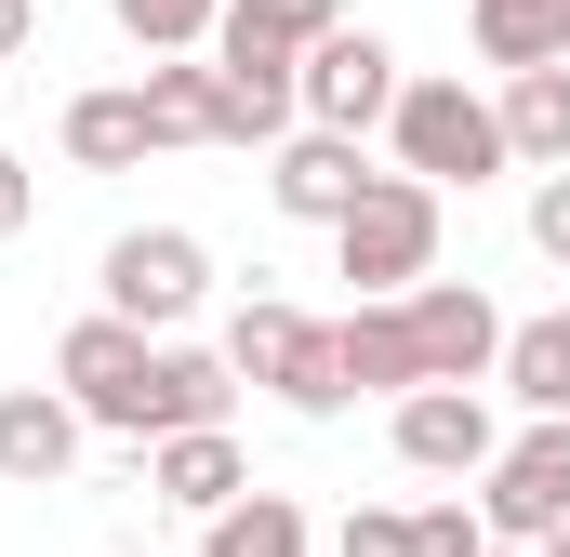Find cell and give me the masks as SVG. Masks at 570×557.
Returning a JSON list of instances; mask_svg holds the SVG:
<instances>
[{"mask_svg": "<svg viewBox=\"0 0 570 557\" xmlns=\"http://www.w3.org/2000/svg\"><path fill=\"white\" fill-rule=\"evenodd\" d=\"M53 385H67V412L107 424V438H199V424L239 412V372H226V345H159V332H134V319H80L67 345H53Z\"/></svg>", "mask_w": 570, "mask_h": 557, "instance_id": "cell-1", "label": "cell"}, {"mask_svg": "<svg viewBox=\"0 0 570 557\" xmlns=\"http://www.w3.org/2000/svg\"><path fill=\"white\" fill-rule=\"evenodd\" d=\"M385 146H399V173L412 186H491V173H518L504 159V107L491 94H464V80H399V120H385Z\"/></svg>", "mask_w": 570, "mask_h": 557, "instance_id": "cell-2", "label": "cell"}, {"mask_svg": "<svg viewBox=\"0 0 570 557\" xmlns=\"http://www.w3.org/2000/svg\"><path fill=\"white\" fill-rule=\"evenodd\" d=\"M438 186H412V173H372V199L332 226V266L358 278V305H399V292H425L438 278Z\"/></svg>", "mask_w": 570, "mask_h": 557, "instance_id": "cell-3", "label": "cell"}, {"mask_svg": "<svg viewBox=\"0 0 570 557\" xmlns=\"http://www.w3.org/2000/svg\"><path fill=\"white\" fill-rule=\"evenodd\" d=\"M464 505H478V531H491V545L544 557V545L570 531V424H518V438L491 451V478H478Z\"/></svg>", "mask_w": 570, "mask_h": 557, "instance_id": "cell-4", "label": "cell"}, {"mask_svg": "<svg viewBox=\"0 0 570 557\" xmlns=\"http://www.w3.org/2000/svg\"><path fill=\"white\" fill-rule=\"evenodd\" d=\"M399 332H412V372H425V385H491L518 319H504L478 278H425V292H399Z\"/></svg>", "mask_w": 570, "mask_h": 557, "instance_id": "cell-5", "label": "cell"}, {"mask_svg": "<svg viewBox=\"0 0 570 557\" xmlns=\"http://www.w3.org/2000/svg\"><path fill=\"white\" fill-rule=\"evenodd\" d=\"M199 292H213V253H199L186 226H120V240H107V319H134V332H186Z\"/></svg>", "mask_w": 570, "mask_h": 557, "instance_id": "cell-6", "label": "cell"}, {"mask_svg": "<svg viewBox=\"0 0 570 557\" xmlns=\"http://www.w3.org/2000/svg\"><path fill=\"white\" fill-rule=\"evenodd\" d=\"M372 120H399V40L385 27H332L318 53H305V134H372Z\"/></svg>", "mask_w": 570, "mask_h": 557, "instance_id": "cell-7", "label": "cell"}, {"mask_svg": "<svg viewBox=\"0 0 570 557\" xmlns=\"http://www.w3.org/2000/svg\"><path fill=\"white\" fill-rule=\"evenodd\" d=\"M491 451H504L491 385H425V399H399V465H412V478H491Z\"/></svg>", "mask_w": 570, "mask_h": 557, "instance_id": "cell-8", "label": "cell"}, {"mask_svg": "<svg viewBox=\"0 0 570 557\" xmlns=\"http://www.w3.org/2000/svg\"><path fill=\"white\" fill-rule=\"evenodd\" d=\"M266 199H279L292 226H345V213L372 199V159H358L345 134H292L279 159H266Z\"/></svg>", "mask_w": 570, "mask_h": 557, "instance_id": "cell-9", "label": "cell"}, {"mask_svg": "<svg viewBox=\"0 0 570 557\" xmlns=\"http://www.w3.org/2000/svg\"><path fill=\"white\" fill-rule=\"evenodd\" d=\"M80 438H94V424L67 412V385H0V478H13V491H53V478L80 465Z\"/></svg>", "mask_w": 570, "mask_h": 557, "instance_id": "cell-10", "label": "cell"}, {"mask_svg": "<svg viewBox=\"0 0 570 557\" xmlns=\"http://www.w3.org/2000/svg\"><path fill=\"white\" fill-rule=\"evenodd\" d=\"M146 491H159V505H186V518H226V505L253 491V465H239V438H226V424H199V438H146Z\"/></svg>", "mask_w": 570, "mask_h": 557, "instance_id": "cell-11", "label": "cell"}, {"mask_svg": "<svg viewBox=\"0 0 570 557\" xmlns=\"http://www.w3.org/2000/svg\"><path fill=\"white\" fill-rule=\"evenodd\" d=\"M67 159L80 173H146L159 159V120H146L134 80H107V94H67Z\"/></svg>", "mask_w": 570, "mask_h": 557, "instance_id": "cell-12", "label": "cell"}, {"mask_svg": "<svg viewBox=\"0 0 570 557\" xmlns=\"http://www.w3.org/2000/svg\"><path fill=\"white\" fill-rule=\"evenodd\" d=\"M491 385H504L531 424H570V305H544V319L504 332V372H491Z\"/></svg>", "mask_w": 570, "mask_h": 557, "instance_id": "cell-13", "label": "cell"}, {"mask_svg": "<svg viewBox=\"0 0 570 557\" xmlns=\"http://www.w3.org/2000/svg\"><path fill=\"white\" fill-rule=\"evenodd\" d=\"M491 107H504V159H518V173H570V67L504 80Z\"/></svg>", "mask_w": 570, "mask_h": 557, "instance_id": "cell-14", "label": "cell"}, {"mask_svg": "<svg viewBox=\"0 0 570 557\" xmlns=\"http://www.w3.org/2000/svg\"><path fill=\"white\" fill-rule=\"evenodd\" d=\"M159 146H226V80H213V53H173V67H146L134 80Z\"/></svg>", "mask_w": 570, "mask_h": 557, "instance_id": "cell-15", "label": "cell"}, {"mask_svg": "<svg viewBox=\"0 0 570 557\" xmlns=\"http://www.w3.org/2000/svg\"><path fill=\"white\" fill-rule=\"evenodd\" d=\"M478 53H491L504 80L570 67V0H478Z\"/></svg>", "mask_w": 570, "mask_h": 557, "instance_id": "cell-16", "label": "cell"}, {"mask_svg": "<svg viewBox=\"0 0 570 557\" xmlns=\"http://www.w3.org/2000/svg\"><path fill=\"white\" fill-rule=\"evenodd\" d=\"M199 557H318V531L292 491H239L226 518H199Z\"/></svg>", "mask_w": 570, "mask_h": 557, "instance_id": "cell-17", "label": "cell"}, {"mask_svg": "<svg viewBox=\"0 0 570 557\" xmlns=\"http://www.w3.org/2000/svg\"><path fill=\"white\" fill-rule=\"evenodd\" d=\"M345 372H358V399H425V372H412V332H399V305H345Z\"/></svg>", "mask_w": 570, "mask_h": 557, "instance_id": "cell-18", "label": "cell"}, {"mask_svg": "<svg viewBox=\"0 0 570 557\" xmlns=\"http://www.w3.org/2000/svg\"><path fill=\"white\" fill-rule=\"evenodd\" d=\"M305 332H318L305 305H279V292H253V305L226 319V372H239V385H279V372H292V345H305Z\"/></svg>", "mask_w": 570, "mask_h": 557, "instance_id": "cell-19", "label": "cell"}, {"mask_svg": "<svg viewBox=\"0 0 570 557\" xmlns=\"http://www.w3.org/2000/svg\"><path fill=\"white\" fill-rule=\"evenodd\" d=\"M120 13V40H134L146 67H173V53H213V27H226V0H107Z\"/></svg>", "mask_w": 570, "mask_h": 557, "instance_id": "cell-20", "label": "cell"}, {"mask_svg": "<svg viewBox=\"0 0 570 557\" xmlns=\"http://www.w3.org/2000/svg\"><path fill=\"white\" fill-rule=\"evenodd\" d=\"M279 399H292V412H305V424H332V412H345V399H358V372H345V319H318V332L292 345Z\"/></svg>", "mask_w": 570, "mask_h": 557, "instance_id": "cell-21", "label": "cell"}, {"mask_svg": "<svg viewBox=\"0 0 570 557\" xmlns=\"http://www.w3.org/2000/svg\"><path fill=\"white\" fill-rule=\"evenodd\" d=\"M226 27H253V40H279V53H318V40L345 27V0H226Z\"/></svg>", "mask_w": 570, "mask_h": 557, "instance_id": "cell-22", "label": "cell"}, {"mask_svg": "<svg viewBox=\"0 0 570 557\" xmlns=\"http://www.w3.org/2000/svg\"><path fill=\"white\" fill-rule=\"evenodd\" d=\"M412 557H491L478 505H412Z\"/></svg>", "mask_w": 570, "mask_h": 557, "instance_id": "cell-23", "label": "cell"}, {"mask_svg": "<svg viewBox=\"0 0 570 557\" xmlns=\"http://www.w3.org/2000/svg\"><path fill=\"white\" fill-rule=\"evenodd\" d=\"M332 557H412V505H358V518L332 531Z\"/></svg>", "mask_w": 570, "mask_h": 557, "instance_id": "cell-24", "label": "cell"}, {"mask_svg": "<svg viewBox=\"0 0 570 557\" xmlns=\"http://www.w3.org/2000/svg\"><path fill=\"white\" fill-rule=\"evenodd\" d=\"M531 253H544V266H570V173H544V186H531Z\"/></svg>", "mask_w": 570, "mask_h": 557, "instance_id": "cell-25", "label": "cell"}, {"mask_svg": "<svg viewBox=\"0 0 570 557\" xmlns=\"http://www.w3.org/2000/svg\"><path fill=\"white\" fill-rule=\"evenodd\" d=\"M27 213H40V173H27V159L0 146V240H27Z\"/></svg>", "mask_w": 570, "mask_h": 557, "instance_id": "cell-26", "label": "cell"}, {"mask_svg": "<svg viewBox=\"0 0 570 557\" xmlns=\"http://www.w3.org/2000/svg\"><path fill=\"white\" fill-rule=\"evenodd\" d=\"M13 53H40V0H0V67Z\"/></svg>", "mask_w": 570, "mask_h": 557, "instance_id": "cell-27", "label": "cell"}, {"mask_svg": "<svg viewBox=\"0 0 570 557\" xmlns=\"http://www.w3.org/2000/svg\"><path fill=\"white\" fill-rule=\"evenodd\" d=\"M544 557H570V531H558V545H544Z\"/></svg>", "mask_w": 570, "mask_h": 557, "instance_id": "cell-28", "label": "cell"}, {"mask_svg": "<svg viewBox=\"0 0 570 557\" xmlns=\"http://www.w3.org/2000/svg\"><path fill=\"white\" fill-rule=\"evenodd\" d=\"M491 557H518V545H491Z\"/></svg>", "mask_w": 570, "mask_h": 557, "instance_id": "cell-29", "label": "cell"}]
</instances>
